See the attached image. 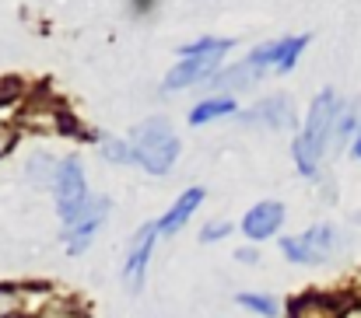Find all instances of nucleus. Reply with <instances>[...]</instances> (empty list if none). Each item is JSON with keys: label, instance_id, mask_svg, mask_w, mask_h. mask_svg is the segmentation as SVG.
<instances>
[{"label": "nucleus", "instance_id": "obj_7", "mask_svg": "<svg viewBox=\"0 0 361 318\" xmlns=\"http://www.w3.org/2000/svg\"><path fill=\"white\" fill-rule=\"evenodd\" d=\"M154 238H158V224H144L130 248H126V266H123V280L130 291H140L144 287V273H147V259H151V248H154Z\"/></svg>", "mask_w": 361, "mask_h": 318}, {"label": "nucleus", "instance_id": "obj_25", "mask_svg": "<svg viewBox=\"0 0 361 318\" xmlns=\"http://www.w3.org/2000/svg\"><path fill=\"white\" fill-rule=\"evenodd\" d=\"M341 318H361V301H355V305H348V308L341 312Z\"/></svg>", "mask_w": 361, "mask_h": 318}, {"label": "nucleus", "instance_id": "obj_13", "mask_svg": "<svg viewBox=\"0 0 361 318\" xmlns=\"http://www.w3.org/2000/svg\"><path fill=\"white\" fill-rule=\"evenodd\" d=\"M232 112H235V98H232V95H214V98H207V102L193 106L190 122H193V126H204V122L225 119V115H232Z\"/></svg>", "mask_w": 361, "mask_h": 318}, {"label": "nucleus", "instance_id": "obj_20", "mask_svg": "<svg viewBox=\"0 0 361 318\" xmlns=\"http://www.w3.org/2000/svg\"><path fill=\"white\" fill-rule=\"evenodd\" d=\"M102 154H106V161H113V165H133L130 140H102Z\"/></svg>", "mask_w": 361, "mask_h": 318}, {"label": "nucleus", "instance_id": "obj_6", "mask_svg": "<svg viewBox=\"0 0 361 318\" xmlns=\"http://www.w3.org/2000/svg\"><path fill=\"white\" fill-rule=\"evenodd\" d=\"M305 46H309V35H291V39H277V42H267V46L252 49L249 60H252L259 70L274 67V70L284 74V70H291V67L298 63V56H302Z\"/></svg>", "mask_w": 361, "mask_h": 318}, {"label": "nucleus", "instance_id": "obj_26", "mask_svg": "<svg viewBox=\"0 0 361 318\" xmlns=\"http://www.w3.org/2000/svg\"><path fill=\"white\" fill-rule=\"evenodd\" d=\"M351 154H355V161H361V129H358V136L351 140Z\"/></svg>", "mask_w": 361, "mask_h": 318}, {"label": "nucleus", "instance_id": "obj_22", "mask_svg": "<svg viewBox=\"0 0 361 318\" xmlns=\"http://www.w3.org/2000/svg\"><path fill=\"white\" fill-rule=\"evenodd\" d=\"M11 144H14V129H11L7 122H0V154L11 151Z\"/></svg>", "mask_w": 361, "mask_h": 318}, {"label": "nucleus", "instance_id": "obj_4", "mask_svg": "<svg viewBox=\"0 0 361 318\" xmlns=\"http://www.w3.org/2000/svg\"><path fill=\"white\" fill-rule=\"evenodd\" d=\"M53 193H56V210H60V220H63V227H71L74 220H78V213L88 207V182H85V168H81V161L78 158H67L63 165H60V175H56V186H53Z\"/></svg>", "mask_w": 361, "mask_h": 318}, {"label": "nucleus", "instance_id": "obj_11", "mask_svg": "<svg viewBox=\"0 0 361 318\" xmlns=\"http://www.w3.org/2000/svg\"><path fill=\"white\" fill-rule=\"evenodd\" d=\"M204 196H207L204 186H190V189L172 203V210L158 220V234H176V231H183V224H186V220L193 217V210L204 203Z\"/></svg>", "mask_w": 361, "mask_h": 318}, {"label": "nucleus", "instance_id": "obj_18", "mask_svg": "<svg viewBox=\"0 0 361 318\" xmlns=\"http://www.w3.org/2000/svg\"><path fill=\"white\" fill-rule=\"evenodd\" d=\"M239 305L249 308V312H256V315H263V318L281 315V305H277L270 294H252V291H245V294H239Z\"/></svg>", "mask_w": 361, "mask_h": 318}, {"label": "nucleus", "instance_id": "obj_8", "mask_svg": "<svg viewBox=\"0 0 361 318\" xmlns=\"http://www.w3.org/2000/svg\"><path fill=\"white\" fill-rule=\"evenodd\" d=\"M281 224H284V207L274 203V200L256 203L252 210L242 217V231H245L249 241H267V238H274V234L281 231Z\"/></svg>", "mask_w": 361, "mask_h": 318}, {"label": "nucleus", "instance_id": "obj_9", "mask_svg": "<svg viewBox=\"0 0 361 318\" xmlns=\"http://www.w3.org/2000/svg\"><path fill=\"white\" fill-rule=\"evenodd\" d=\"M242 119L245 122H256V126H267V129H291L295 126V108H291L288 95H270L256 108H249Z\"/></svg>", "mask_w": 361, "mask_h": 318}, {"label": "nucleus", "instance_id": "obj_2", "mask_svg": "<svg viewBox=\"0 0 361 318\" xmlns=\"http://www.w3.org/2000/svg\"><path fill=\"white\" fill-rule=\"evenodd\" d=\"M130 151H133V165H140L151 175H165L179 158V136L169 119L154 115L130 133Z\"/></svg>", "mask_w": 361, "mask_h": 318}, {"label": "nucleus", "instance_id": "obj_12", "mask_svg": "<svg viewBox=\"0 0 361 318\" xmlns=\"http://www.w3.org/2000/svg\"><path fill=\"white\" fill-rule=\"evenodd\" d=\"M259 74H263V70H259V67H256V63H252V60L245 56L242 63L228 67V70H221V74H214V77H211L207 84L228 95V91H245V88H252V84L259 81Z\"/></svg>", "mask_w": 361, "mask_h": 318}, {"label": "nucleus", "instance_id": "obj_19", "mask_svg": "<svg viewBox=\"0 0 361 318\" xmlns=\"http://www.w3.org/2000/svg\"><path fill=\"white\" fill-rule=\"evenodd\" d=\"M25 312V291L0 287V318H18Z\"/></svg>", "mask_w": 361, "mask_h": 318}, {"label": "nucleus", "instance_id": "obj_3", "mask_svg": "<svg viewBox=\"0 0 361 318\" xmlns=\"http://www.w3.org/2000/svg\"><path fill=\"white\" fill-rule=\"evenodd\" d=\"M337 245H341L337 241V227L334 224H316V227L302 231L298 238H284L281 252L291 262H298V266H323V262L334 259Z\"/></svg>", "mask_w": 361, "mask_h": 318}, {"label": "nucleus", "instance_id": "obj_17", "mask_svg": "<svg viewBox=\"0 0 361 318\" xmlns=\"http://www.w3.org/2000/svg\"><path fill=\"white\" fill-rule=\"evenodd\" d=\"M351 133H358V108L341 106L337 112V126H334V147H344L351 140Z\"/></svg>", "mask_w": 361, "mask_h": 318}, {"label": "nucleus", "instance_id": "obj_21", "mask_svg": "<svg viewBox=\"0 0 361 318\" xmlns=\"http://www.w3.org/2000/svg\"><path fill=\"white\" fill-rule=\"evenodd\" d=\"M232 234V224L228 220H211L204 231H200V241L204 245H214V241H221V238H228Z\"/></svg>", "mask_w": 361, "mask_h": 318}, {"label": "nucleus", "instance_id": "obj_5", "mask_svg": "<svg viewBox=\"0 0 361 318\" xmlns=\"http://www.w3.org/2000/svg\"><path fill=\"white\" fill-rule=\"evenodd\" d=\"M106 213H109V200L106 196H92L88 207L78 213V220L67 227V252L71 255H81L88 248V241L95 238V231L106 224Z\"/></svg>", "mask_w": 361, "mask_h": 318}, {"label": "nucleus", "instance_id": "obj_16", "mask_svg": "<svg viewBox=\"0 0 361 318\" xmlns=\"http://www.w3.org/2000/svg\"><path fill=\"white\" fill-rule=\"evenodd\" d=\"M232 49V39H197V42H186L179 49L183 60H193V56H225Z\"/></svg>", "mask_w": 361, "mask_h": 318}, {"label": "nucleus", "instance_id": "obj_24", "mask_svg": "<svg viewBox=\"0 0 361 318\" xmlns=\"http://www.w3.org/2000/svg\"><path fill=\"white\" fill-rule=\"evenodd\" d=\"M18 95V84L14 81H0V106L7 102V98H14Z\"/></svg>", "mask_w": 361, "mask_h": 318}, {"label": "nucleus", "instance_id": "obj_10", "mask_svg": "<svg viewBox=\"0 0 361 318\" xmlns=\"http://www.w3.org/2000/svg\"><path fill=\"white\" fill-rule=\"evenodd\" d=\"M218 60H221V56H193V60H183L179 67L169 70L165 91H183V88H190V84L207 81V77L218 70Z\"/></svg>", "mask_w": 361, "mask_h": 318}, {"label": "nucleus", "instance_id": "obj_23", "mask_svg": "<svg viewBox=\"0 0 361 318\" xmlns=\"http://www.w3.org/2000/svg\"><path fill=\"white\" fill-rule=\"evenodd\" d=\"M46 318H81L78 312H71L67 305H53L49 312H46Z\"/></svg>", "mask_w": 361, "mask_h": 318}, {"label": "nucleus", "instance_id": "obj_15", "mask_svg": "<svg viewBox=\"0 0 361 318\" xmlns=\"http://www.w3.org/2000/svg\"><path fill=\"white\" fill-rule=\"evenodd\" d=\"M60 165H63V161H53L49 154H35V158H28V179H32L35 186H56Z\"/></svg>", "mask_w": 361, "mask_h": 318}, {"label": "nucleus", "instance_id": "obj_1", "mask_svg": "<svg viewBox=\"0 0 361 318\" xmlns=\"http://www.w3.org/2000/svg\"><path fill=\"white\" fill-rule=\"evenodd\" d=\"M341 98L326 88L316 95V102L309 106V115H305V126L302 133L295 136V165L305 179L319 175V161L326 154V147L334 144V126H337V112H341Z\"/></svg>", "mask_w": 361, "mask_h": 318}, {"label": "nucleus", "instance_id": "obj_14", "mask_svg": "<svg viewBox=\"0 0 361 318\" xmlns=\"http://www.w3.org/2000/svg\"><path fill=\"white\" fill-rule=\"evenodd\" d=\"M344 308H337L334 301L326 298H302L295 308H291V318H341Z\"/></svg>", "mask_w": 361, "mask_h": 318}]
</instances>
